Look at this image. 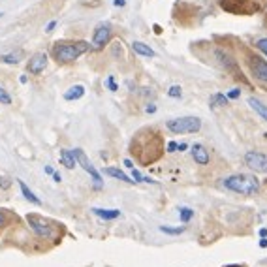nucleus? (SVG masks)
Here are the masks:
<instances>
[{"instance_id": "obj_1", "label": "nucleus", "mask_w": 267, "mask_h": 267, "mask_svg": "<svg viewBox=\"0 0 267 267\" xmlns=\"http://www.w3.org/2000/svg\"><path fill=\"white\" fill-rule=\"evenodd\" d=\"M218 188L230 190L234 194H243V196H256L262 188V182L256 175H248V173H234L228 177H222L216 182Z\"/></svg>"}, {"instance_id": "obj_2", "label": "nucleus", "mask_w": 267, "mask_h": 267, "mask_svg": "<svg viewBox=\"0 0 267 267\" xmlns=\"http://www.w3.org/2000/svg\"><path fill=\"white\" fill-rule=\"evenodd\" d=\"M88 49H90L88 42H58L51 49V55L56 62L70 64L78 60L81 55H85Z\"/></svg>"}, {"instance_id": "obj_3", "label": "nucleus", "mask_w": 267, "mask_h": 267, "mask_svg": "<svg viewBox=\"0 0 267 267\" xmlns=\"http://www.w3.org/2000/svg\"><path fill=\"white\" fill-rule=\"evenodd\" d=\"M26 222L30 230L40 237V239H46V241H55L56 236H58V228H56L55 222H51L48 218H42L40 214H26Z\"/></svg>"}, {"instance_id": "obj_4", "label": "nucleus", "mask_w": 267, "mask_h": 267, "mask_svg": "<svg viewBox=\"0 0 267 267\" xmlns=\"http://www.w3.org/2000/svg\"><path fill=\"white\" fill-rule=\"evenodd\" d=\"M166 128L172 134H196L202 130L200 117H177L166 120Z\"/></svg>"}, {"instance_id": "obj_5", "label": "nucleus", "mask_w": 267, "mask_h": 267, "mask_svg": "<svg viewBox=\"0 0 267 267\" xmlns=\"http://www.w3.org/2000/svg\"><path fill=\"white\" fill-rule=\"evenodd\" d=\"M74 154H76V160H78V164H81V168L85 170L88 175H90V179H92V182H94L96 188H102V175H100V172L96 170L94 166H92V162L86 158V154L83 152V149H74Z\"/></svg>"}, {"instance_id": "obj_6", "label": "nucleus", "mask_w": 267, "mask_h": 267, "mask_svg": "<svg viewBox=\"0 0 267 267\" xmlns=\"http://www.w3.org/2000/svg\"><path fill=\"white\" fill-rule=\"evenodd\" d=\"M244 164L254 173H267V154L260 150H248L244 152Z\"/></svg>"}, {"instance_id": "obj_7", "label": "nucleus", "mask_w": 267, "mask_h": 267, "mask_svg": "<svg viewBox=\"0 0 267 267\" xmlns=\"http://www.w3.org/2000/svg\"><path fill=\"white\" fill-rule=\"evenodd\" d=\"M111 36H113L111 24L110 23H100L94 28V34H92V48L104 49L111 42Z\"/></svg>"}, {"instance_id": "obj_8", "label": "nucleus", "mask_w": 267, "mask_h": 267, "mask_svg": "<svg viewBox=\"0 0 267 267\" xmlns=\"http://www.w3.org/2000/svg\"><path fill=\"white\" fill-rule=\"evenodd\" d=\"M248 70L258 81L267 83V60L260 58V56H250L248 58Z\"/></svg>"}, {"instance_id": "obj_9", "label": "nucleus", "mask_w": 267, "mask_h": 267, "mask_svg": "<svg viewBox=\"0 0 267 267\" xmlns=\"http://www.w3.org/2000/svg\"><path fill=\"white\" fill-rule=\"evenodd\" d=\"M46 68H48V55H46V53H34V55L28 58V62H26V72H28V74H34V76L44 74Z\"/></svg>"}, {"instance_id": "obj_10", "label": "nucleus", "mask_w": 267, "mask_h": 267, "mask_svg": "<svg viewBox=\"0 0 267 267\" xmlns=\"http://www.w3.org/2000/svg\"><path fill=\"white\" fill-rule=\"evenodd\" d=\"M190 154L194 158V162L200 166H209V162H211V154H209L207 147L202 145V143H194L190 147Z\"/></svg>"}, {"instance_id": "obj_11", "label": "nucleus", "mask_w": 267, "mask_h": 267, "mask_svg": "<svg viewBox=\"0 0 267 267\" xmlns=\"http://www.w3.org/2000/svg\"><path fill=\"white\" fill-rule=\"evenodd\" d=\"M92 214H96L98 218L102 220H117L122 216V212L118 211V209H102V207H92L90 209Z\"/></svg>"}, {"instance_id": "obj_12", "label": "nucleus", "mask_w": 267, "mask_h": 267, "mask_svg": "<svg viewBox=\"0 0 267 267\" xmlns=\"http://www.w3.org/2000/svg\"><path fill=\"white\" fill-rule=\"evenodd\" d=\"M83 96H85V86L74 85L64 92V100H66V102H76V100H81Z\"/></svg>"}, {"instance_id": "obj_13", "label": "nucleus", "mask_w": 267, "mask_h": 267, "mask_svg": "<svg viewBox=\"0 0 267 267\" xmlns=\"http://www.w3.org/2000/svg\"><path fill=\"white\" fill-rule=\"evenodd\" d=\"M132 49H134V53H138L140 56H147V58H154L156 56V53L152 51V49L147 46V44H143V42H132Z\"/></svg>"}, {"instance_id": "obj_14", "label": "nucleus", "mask_w": 267, "mask_h": 267, "mask_svg": "<svg viewBox=\"0 0 267 267\" xmlns=\"http://www.w3.org/2000/svg\"><path fill=\"white\" fill-rule=\"evenodd\" d=\"M17 182H19L21 194H23V198L26 200V202H28V204H32V205H42V200H40V198L36 196V194H34V192H32V190L28 188V186H26V184H24V182L21 181V179H19Z\"/></svg>"}, {"instance_id": "obj_15", "label": "nucleus", "mask_w": 267, "mask_h": 267, "mask_svg": "<svg viewBox=\"0 0 267 267\" xmlns=\"http://www.w3.org/2000/svg\"><path fill=\"white\" fill-rule=\"evenodd\" d=\"M60 162H62V166L68 168V170H74V168L78 166V160H76L74 150H68V149H60Z\"/></svg>"}, {"instance_id": "obj_16", "label": "nucleus", "mask_w": 267, "mask_h": 267, "mask_svg": "<svg viewBox=\"0 0 267 267\" xmlns=\"http://www.w3.org/2000/svg\"><path fill=\"white\" fill-rule=\"evenodd\" d=\"M106 173H108L110 177H113V179H117V181L128 182V184H138V182L134 181V179H130L124 172H120L118 168H106Z\"/></svg>"}, {"instance_id": "obj_17", "label": "nucleus", "mask_w": 267, "mask_h": 267, "mask_svg": "<svg viewBox=\"0 0 267 267\" xmlns=\"http://www.w3.org/2000/svg\"><path fill=\"white\" fill-rule=\"evenodd\" d=\"M248 106H250L252 110L256 111L260 117H262V118H264V120L267 122V106H266V104H262V102L258 100V98L250 96V98H248Z\"/></svg>"}, {"instance_id": "obj_18", "label": "nucleus", "mask_w": 267, "mask_h": 267, "mask_svg": "<svg viewBox=\"0 0 267 267\" xmlns=\"http://www.w3.org/2000/svg\"><path fill=\"white\" fill-rule=\"evenodd\" d=\"M192 218H194V209H190V207H179V220H181L182 224H188Z\"/></svg>"}, {"instance_id": "obj_19", "label": "nucleus", "mask_w": 267, "mask_h": 267, "mask_svg": "<svg viewBox=\"0 0 267 267\" xmlns=\"http://www.w3.org/2000/svg\"><path fill=\"white\" fill-rule=\"evenodd\" d=\"M160 232H162V234H166V236H181V234H184V226H175V228H173V226H160Z\"/></svg>"}, {"instance_id": "obj_20", "label": "nucleus", "mask_w": 267, "mask_h": 267, "mask_svg": "<svg viewBox=\"0 0 267 267\" xmlns=\"http://www.w3.org/2000/svg\"><path fill=\"white\" fill-rule=\"evenodd\" d=\"M228 104V96L222 94V92H214V94L211 96V108L214 110V108H218V106H226Z\"/></svg>"}, {"instance_id": "obj_21", "label": "nucleus", "mask_w": 267, "mask_h": 267, "mask_svg": "<svg viewBox=\"0 0 267 267\" xmlns=\"http://www.w3.org/2000/svg\"><path fill=\"white\" fill-rule=\"evenodd\" d=\"M21 60V51H16V53H8V55L0 56V62L4 64H17Z\"/></svg>"}, {"instance_id": "obj_22", "label": "nucleus", "mask_w": 267, "mask_h": 267, "mask_svg": "<svg viewBox=\"0 0 267 267\" xmlns=\"http://www.w3.org/2000/svg\"><path fill=\"white\" fill-rule=\"evenodd\" d=\"M168 96H170V98H181L182 88L179 85H172L170 88H168Z\"/></svg>"}, {"instance_id": "obj_23", "label": "nucleus", "mask_w": 267, "mask_h": 267, "mask_svg": "<svg viewBox=\"0 0 267 267\" xmlns=\"http://www.w3.org/2000/svg\"><path fill=\"white\" fill-rule=\"evenodd\" d=\"M0 104H2V106H10V104H12V96H10L8 90L2 88V86H0Z\"/></svg>"}, {"instance_id": "obj_24", "label": "nucleus", "mask_w": 267, "mask_h": 267, "mask_svg": "<svg viewBox=\"0 0 267 267\" xmlns=\"http://www.w3.org/2000/svg\"><path fill=\"white\" fill-rule=\"evenodd\" d=\"M8 222H10V214L4 211V209H0V230L6 228V226H8Z\"/></svg>"}, {"instance_id": "obj_25", "label": "nucleus", "mask_w": 267, "mask_h": 267, "mask_svg": "<svg viewBox=\"0 0 267 267\" xmlns=\"http://www.w3.org/2000/svg\"><path fill=\"white\" fill-rule=\"evenodd\" d=\"M106 85L110 86L111 92H117V90H118V85L115 83V78H113V76H110V78L106 79Z\"/></svg>"}, {"instance_id": "obj_26", "label": "nucleus", "mask_w": 267, "mask_h": 267, "mask_svg": "<svg viewBox=\"0 0 267 267\" xmlns=\"http://www.w3.org/2000/svg\"><path fill=\"white\" fill-rule=\"evenodd\" d=\"M256 48H258L260 51H262V53H264V55L267 56V38L258 40V42H256Z\"/></svg>"}, {"instance_id": "obj_27", "label": "nucleus", "mask_w": 267, "mask_h": 267, "mask_svg": "<svg viewBox=\"0 0 267 267\" xmlns=\"http://www.w3.org/2000/svg\"><path fill=\"white\" fill-rule=\"evenodd\" d=\"M132 179H134L136 182H138V184L145 181V177H143L142 173H140V170H136V168H132Z\"/></svg>"}, {"instance_id": "obj_28", "label": "nucleus", "mask_w": 267, "mask_h": 267, "mask_svg": "<svg viewBox=\"0 0 267 267\" xmlns=\"http://www.w3.org/2000/svg\"><path fill=\"white\" fill-rule=\"evenodd\" d=\"M226 96H228V100H237V98L241 96V88H232Z\"/></svg>"}, {"instance_id": "obj_29", "label": "nucleus", "mask_w": 267, "mask_h": 267, "mask_svg": "<svg viewBox=\"0 0 267 267\" xmlns=\"http://www.w3.org/2000/svg\"><path fill=\"white\" fill-rule=\"evenodd\" d=\"M168 152H177V150H179V143L177 142H170L168 143Z\"/></svg>"}, {"instance_id": "obj_30", "label": "nucleus", "mask_w": 267, "mask_h": 267, "mask_svg": "<svg viewBox=\"0 0 267 267\" xmlns=\"http://www.w3.org/2000/svg\"><path fill=\"white\" fill-rule=\"evenodd\" d=\"M55 26H56V21L53 19V21H49L48 26H46V32H53L55 30Z\"/></svg>"}, {"instance_id": "obj_31", "label": "nucleus", "mask_w": 267, "mask_h": 267, "mask_svg": "<svg viewBox=\"0 0 267 267\" xmlns=\"http://www.w3.org/2000/svg\"><path fill=\"white\" fill-rule=\"evenodd\" d=\"M0 188H10V181L8 179H6V177H2V179H0Z\"/></svg>"}, {"instance_id": "obj_32", "label": "nucleus", "mask_w": 267, "mask_h": 267, "mask_svg": "<svg viewBox=\"0 0 267 267\" xmlns=\"http://www.w3.org/2000/svg\"><path fill=\"white\" fill-rule=\"evenodd\" d=\"M145 111L152 115V113H156V106H154V104H149V106H145Z\"/></svg>"}, {"instance_id": "obj_33", "label": "nucleus", "mask_w": 267, "mask_h": 267, "mask_svg": "<svg viewBox=\"0 0 267 267\" xmlns=\"http://www.w3.org/2000/svg\"><path fill=\"white\" fill-rule=\"evenodd\" d=\"M51 177H53V181H55V182H60V181H62V175H60L58 172H55L53 175H51Z\"/></svg>"}, {"instance_id": "obj_34", "label": "nucleus", "mask_w": 267, "mask_h": 267, "mask_svg": "<svg viewBox=\"0 0 267 267\" xmlns=\"http://www.w3.org/2000/svg\"><path fill=\"white\" fill-rule=\"evenodd\" d=\"M44 172L48 173V175H53V173H55V170H53L51 166H46V168H44Z\"/></svg>"}, {"instance_id": "obj_35", "label": "nucleus", "mask_w": 267, "mask_h": 267, "mask_svg": "<svg viewBox=\"0 0 267 267\" xmlns=\"http://www.w3.org/2000/svg\"><path fill=\"white\" fill-rule=\"evenodd\" d=\"M124 166L128 168V170H132V168H134V162L130 160V158H126V160H124Z\"/></svg>"}, {"instance_id": "obj_36", "label": "nucleus", "mask_w": 267, "mask_h": 267, "mask_svg": "<svg viewBox=\"0 0 267 267\" xmlns=\"http://www.w3.org/2000/svg\"><path fill=\"white\" fill-rule=\"evenodd\" d=\"M186 149H188V145H186V143H179V152H184Z\"/></svg>"}, {"instance_id": "obj_37", "label": "nucleus", "mask_w": 267, "mask_h": 267, "mask_svg": "<svg viewBox=\"0 0 267 267\" xmlns=\"http://www.w3.org/2000/svg\"><path fill=\"white\" fill-rule=\"evenodd\" d=\"M260 246H262V248H267V237H262V241H260Z\"/></svg>"}, {"instance_id": "obj_38", "label": "nucleus", "mask_w": 267, "mask_h": 267, "mask_svg": "<svg viewBox=\"0 0 267 267\" xmlns=\"http://www.w3.org/2000/svg\"><path fill=\"white\" fill-rule=\"evenodd\" d=\"M260 237H267V228L260 230Z\"/></svg>"}, {"instance_id": "obj_39", "label": "nucleus", "mask_w": 267, "mask_h": 267, "mask_svg": "<svg viewBox=\"0 0 267 267\" xmlns=\"http://www.w3.org/2000/svg\"><path fill=\"white\" fill-rule=\"evenodd\" d=\"M113 4H115V6H124L126 2H124V0H115V2H113Z\"/></svg>"}, {"instance_id": "obj_40", "label": "nucleus", "mask_w": 267, "mask_h": 267, "mask_svg": "<svg viewBox=\"0 0 267 267\" xmlns=\"http://www.w3.org/2000/svg\"><path fill=\"white\" fill-rule=\"evenodd\" d=\"M26 81H28V78H26V76H21V78H19V83H26Z\"/></svg>"}, {"instance_id": "obj_41", "label": "nucleus", "mask_w": 267, "mask_h": 267, "mask_svg": "<svg viewBox=\"0 0 267 267\" xmlns=\"http://www.w3.org/2000/svg\"><path fill=\"white\" fill-rule=\"evenodd\" d=\"M2 17H4V14H0V19H2Z\"/></svg>"}]
</instances>
